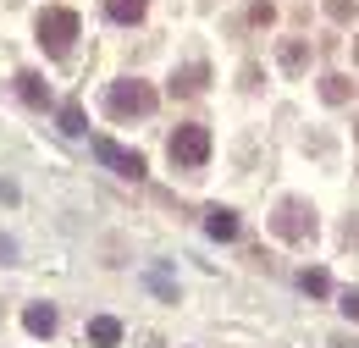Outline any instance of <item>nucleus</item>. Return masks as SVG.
<instances>
[{"mask_svg":"<svg viewBox=\"0 0 359 348\" xmlns=\"http://www.w3.org/2000/svg\"><path fill=\"white\" fill-rule=\"evenodd\" d=\"M39 44H45V55H67L72 50V39L83 34V22H78V11L72 6H50V11H39Z\"/></svg>","mask_w":359,"mask_h":348,"instance_id":"1","label":"nucleus"},{"mask_svg":"<svg viewBox=\"0 0 359 348\" xmlns=\"http://www.w3.org/2000/svg\"><path fill=\"white\" fill-rule=\"evenodd\" d=\"M172 166H188V172H199L205 161H210V128H199V122H182L172 133Z\"/></svg>","mask_w":359,"mask_h":348,"instance_id":"2","label":"nucleus"},{"mask_svg":"<svg viewBox=\"0 0 359 348\" xmlns=\"http://www.w3.org/2000/svg\"><path fill=\"white\" fill-rule=\"evenodd\" d=\"M105 111L122 122V116H149L155 111V88L138 83V78H128V83H111L105 88Z\"/></svg>","mask_w":359,"mask_h":348,"instance_id":"3","label":"nucleus"},{"mask_svg":"<svg viewBox=\"0 0 359 348\" xmlns=\"http://www.w3.org/2000/svg\"><path fill=\"white\" fill-rule=\"evenodd\" d=\"M94 161L100 166H111L116 177H144V155L138 149H128V144H116V138H94Z\"/></svg>","mask_w":359,"mask_h":348,"instance_id":"4","label":"nucleus"},{"mask_svg":"<svg viewBox=\"0 0 359 348\" xmlns=\"http://www.w3.org/2000/svg\"><path fill=\"white\" fill-rule=\"evenodd\" d=\"M271 227H276L282 238H310V232H315V216H304V205H293V199H287V205L276 210Z\"/></svg>","mask_w":359,"mask_h":348,"instance_id":"5","label":"nucleus"},{"mask_svg":"<svg viewBox=\"0 0 359 348\" xmlns=\"http://www.w3.org/2000/svg\"><path fill=\"white\" fill-rule=\"evenodd\" d=\"M89 343L94 348H116L122 343V321H116V315H94L89 321Z\"/></svg>","mask_w":359,"mask_h":348,"instance_id":"6","label":"nucleus"},{"mask_svg":"<svg viewBox=\"0 0 359 348\" xmlns=\"http://www.w3.org/2000/svg\"><path fill=\"white\" fill-rule=\"evenodd\" d=\"M22 326H28L34 337H50V332H55V304H28L22 309Z\"/></svg>","mask_w":359,"mask_h":348,"instance_id":"7","label":"nucleus"},{"mask_svg":"<svg viewBox=\"0 0 359 348\" xmlns=\"http://www.w3.org/2000/svg\"><path fill=\"white\" fill-rule=\"evenodd\" d=\"M17 94H22L28 105H50V83L39 72H17Z\"/></svg>","mask_w":359,"mask_h":348,"instance_id":"8","label":"nucleus"},{"mask_svg":"<svg viewBox=\"0 0 359 348\" xmlns=\"http://www.w3.org/2000/svg\"><path fill=\"white\" fill-rule=\"evenodd\" d=\"M205 232H210V238H238V216H232V210H222V205H216V210H210V216H205Z\"/></svg>","mask_w":359,"mask_h":348,"instance_id":"9","label":"nucleus"},{"mask_svg":"<svg viewBox=\"0 0 359 348\" xmlns=\"http://www.w3.org/2000/svg\"><path fill=\"white\" fill-rule=\"evenodd\" d=\"M144 6H149V0H105V17H111V22H138Z\"/></svg>","mask_w":359,"mask_h":348,"instance_id":"10","label":"nucleus"},{"mask_svg":"<svg viewBox=\"0 0 359 348\" xmlns=\"http://www.w3.org/2000/svg\"><path fill=\"white\" fill-rule=\"evenodd\" d=\"M205 78H210L205 67H182L177 78H172V94H199V88H205Z\"/></svg>","mask_w":359,"mask_h":348,"instance_id":"11","label":"nucleus"},{"mask_svg":"<svg viewBox=\"0 0 359 348\" xmlns=\"http://www.w3.org/2000/svg\"><path fill=\"white\" fill-rule=\"evenodd\" d=\"M282 67H287V72H304V67H310V44L287 39V44H282Z\"/></svg>","mask_w":359,"mask_h":348,"instance_id":"12","label":"nucleus"},{"mask_svg":"<svg viewBox=\"0 0 359 348\" xmlns=\"http://www.w3.org/2000/svg\"><path fill=\"white\" fill-rule=\"evenodd\" d=\"M61 133H67V138H83V105H78V100H67V105H61Z\"/></svg>","mask_w":359,"mask_h":348,"instance_id":"13","label":"nucleus"},{"mask_svg":"<svg viewBox=\"0 0 359 348\" xmlns=\"http://www.w3.org/2000/svg\"><path fill=\"white\" fill-rule=\"evenodd\" d=\"M299 282H304V293H315V299H320V293H332V276H326V271H304Z\"/></svg>","mask_w":359,"mask_h":348,"instance_id":"14","label":"nucleus"},{"mask_svg":"<svg viewBox=\"0 0 359 348\" xmlns=\"http://www.w3.org/2000/svg\"><path fill=\"white\" fill-rule=\"evenodd\" d=\"M320 94H326L332 105H343V100H348V78H326V83H320Z\"/></svg>","mask_w":359,"mask_h":348,"instance_id":"15","label":"nucleus"},{"mask_svg":"<svg viewBox=\"0 0 359 348\" xmlns=\"http://www.w3.org/2000/svg\"><path fill=\"white\" fill-rule=\"evenodd\" d=\"M271 17H276V6H271V0H255V6H249V22H260V28H266Z\"/></svg>","mask_w":359,"mask_h":348,"instance_id":"16","label":"nucleus"},{"mask_svg":"<svg viewBox=\"0 0 359 348\" xmlns=\"http://www.w3.org/2000/svg\"><path fill=\"white\" fill-rule=\"evenodd\" d=\"M149 288H155V293H166V299H177V288L166 282V271H149Z\"/></svg>","mask_w":359,"mask_h":348,"instance_id":"17","label":"nucleus"},{"mask_svg":"<svg viewBox=\"0 0 359 348\" xmlns=\"http://www.w3.org/2000/svg\"><path fill=\"white\" fill-rule=\"evenodd\" d=\"M326 11H332L337 22H348V17H354V0H326Z\"/></svg>","mask_w":359,"mask_h":348,"instance_id":"18","label":"nucleus"},{"mask_svg":"<svg viewBox=\"0 0 359 348\" xmlns=\"http://www.w3.org/2000/svg\"><path fill=\"white\" fill-rule=\"evenodd\" d=\"M0 265H17V238L0 232Z\"/></svg>","mask_w":359,"mask_h":348,"instance_id":"19","label":"nucleus"},{"mask_svg":"<svg viewBox=\"0 0 359 348\" xmlns=\"http://www.w3.org/2000/svg\"><path fill=\"white\" fill-rule=\"evenodd\" d=\"M343 315H354V321H359V288H348V293H343Z\"/></svg>","mask_w":359,"mask_h":348,"instance_id":"20","label":"nucleus"},{"mask_svg":"<svg viewBox=\"0 0 359 348\" xmlns=\"http://www.w3.org/2000/svg\"><path fill=\"white\" fill-rule=\"evenodd\" d=\"M354 61H359V44H354Z\"/></svg>","mask_w":359,"mask_h":348,"instance_id":"21","label":"nucleus"}]
</instances>
